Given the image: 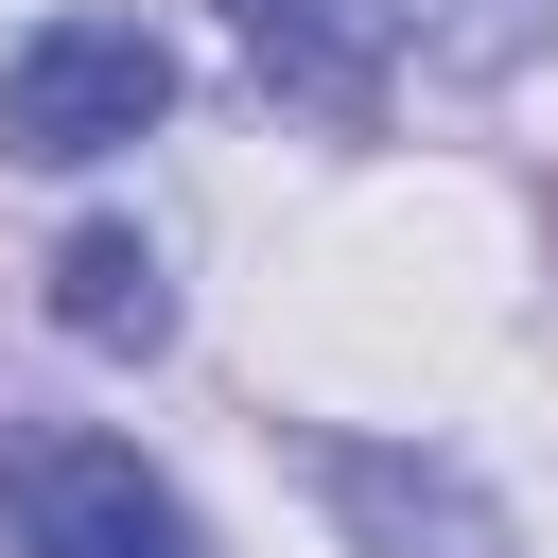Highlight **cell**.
<instances>
[{"label": "cell", "instance_id": "1", "mask_svg": "<svg viewBox=\"0 0 558 558\" xmlns=\"http://www.w3.org/2000/svg\"><path fill=\"white\" fill-rule=\"evenodd\" d=\"M227 35L262 52V87L366 140L401 87H506L558 35V0H227Z\"/></svg>", "mask_w": 558, "mask_h": 558}, {"label": "cell", "instance_id": "2", "mask_svg": "<svg viewBox=\"0 0 558 558\" xmlns=\"http://www.w3.org/2000/svg\"><path fill=\"white\" fill-rule=\"evenodd\" d=\"M157 105H174V52H157L140 17H52V35L0 52V157H35V174L122 157Z\"/></svg>", "mask_w": 558, "mask_h": 558}, {"label": "cell", "instance_id": "3", "mask_svg": "<svg viewBox=\"0 0 558 558\" xmlns=\"http://www.w3.org/2000/svg\"><path fill=\"white\" fill-rule=\"evenodd\" d=\"M0 558H209V541L122 436H35L0 471Z\"/></svg>", "mask_w": 558, "mask_h": 558}, {"label": "cell", "instance_id": "4", "mask_svg": "<svg viewBox=\"0 0 558 558\" xmlns=\"http://www.w3.org/2000/svg\"><path fill=\"white\" fill-rule=\"evenodd\" d=\"M314 488H331V523H349L366 558H523V541H506V506H488L453 453H401V436H314Z\"/></svg>", "mask_w": 558, "mask_h": 558}, {"label": "cell", "instance_id": "5", "mask_svg": "<svg viewBox=\"0 0 558 558\" xmlns=\"http://www.w3.org/2000/svg\"><path fill=\"white\" fill-rule=\"evenodd\" d=\"M52 331L105 349V366L174 349V262H157L140 227H70V244H52Z\"/></svg>", "mask_w": 558, "mask_h": 558}]
</instances>
